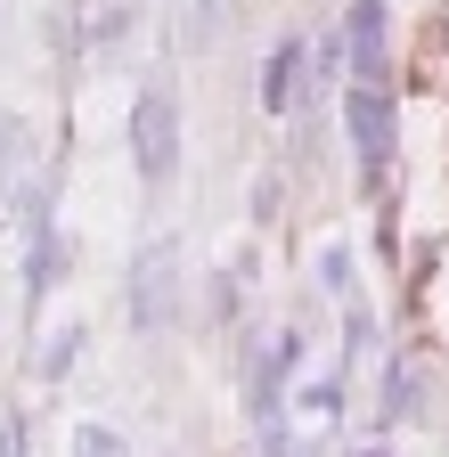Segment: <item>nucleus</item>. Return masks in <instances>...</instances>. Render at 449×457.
<instances>
[{
  "instance_id": "nucleus-1",
  "label": "nucleus",
  "mask_w": 449,
  "mask_h": 457,
  "mask_svg": "<svg viewBox=\"0 0 449 457\" xmlns=\"http://www.w3.org/2000/svg\"><path fill=\"white\" fill-rule=\"evenodd\" d=\"M131 163H139L147 188L172 180V163H180V98H172V82H139V98H131Z\"/></svg>"
},
{
  "instance_id": "nucleus-2",
  "label": "nucleus",
  "mask_w": 449,
  "mask_h": 457,
  "mask_svg": "<svg viewBox=\"0 0 449 457\" xmlns=\"http://www.w3.org/2000/svg\"><path fill=\"white\" fill-rule=\"evenodd\" d=\"M344 131H352V155H360V180H384V163H392V90L352 82L344 90Z\"/></svg>"
},
{
  "instance_id": "nucleus-3",
  "label": "nucleus",
  "mask_w": 449,
  "mask_h": 457,
  "mask_svg": "<svg viewBox=\"0 0 449 457\" xmlns=\"http://www.w3.org/2000/svg\"><path fill=\"white\" fill-rule=\"evenodd\" d=\"M172 262H180L172 237H155V245L139 253V278H131V295H123L139 335H163V327H172Z\"/></svg>"
},
{
  "instance_id": "nucleus-4",
  "label": "nucleus",
  "mask_w": 449,
  "mask_h": 457,
  "mask_svg": "<svg viewBox=\"0 0 449 457\" xmlns=\"http://www.w3.org/2000/svg\"><path fill=\"white\" fill-rule=\"evenodd\" d=\"M344 66H352V82H368V90H384V0H352V17H344Z\"/></svg>"
},
{
  "instance_id": "nucleus-5",
  "label": "nucleus",
  "mask_w": 449,
  "mask_h": 457,
  "mask_svg": "<svg viewBox=\"0 0 449 457\" xmlns=\"http://www.w3.org/2000/svg\"><path fill=\"white\" fill-rule=\"evenodd\" d=\"M295 368H303V335H278L270 360L254 368V425H262V433L287 417V376H295Z\"/></svg>"
},
{
  "instance_id": "nucleus-6",
  "label": "nucleus",
  "mask_w": 449,
  "mask_h": 457,
  "mask_svg": "<svg viewBox=\"0 0 449 457\" xmlns=\"http://www.w3.org/2000/svg\"><path fill=\"white\" fill-rule=\"evenodd\" d=\"M58 286V220H49V196L25 204V295L41 303Z\"/></svg>"
},
{
  "instance_id": "nucleus-7",
  "label": "nucleus",
  "mask_w": 449,
  "mask_h": 457,
  "mask_svg": "<svg viewBox=\"0 0 449 457\" xmlns=\"http://www.w3.org/2000/svg\"><path fill=\"white\" fill-rule=\"evenodd\" d=\"M303 57H311L303 33H287V41L270 49V66H262V114H287V106H295V90H303Z\"/></svg>"
},
{
  "instance_id": "nucleus-8",
  "label": "nucleus",
  "mask_w": 449,
  "mask_h": 457,
  "mask_svg": "<svg viewBox=\"0 0 449 457\" xmlns=\"http://www.w3.org/2000/svg\"><path fill=\"white\" fill-rule=\"evenodd\" d=\"M319 286L352 303V253H344V245H327V253H319Z\"/></svg>"
},
{
  "instance_id": "nucleus-9",
  "label": "nucleus",
  "mask_w": 449,
  "mask_h": 457,
  "mask_svg": "<svg viewBox=\"0 0 449 457\" xmlns=\"http://www.w3.org/2000/svg\"><path fill=\"white\" fill-rule=\"evenodd\" d=\"M82 360V327H66V335H49V352H41V376H66Z\"/></svg>"
},
{
  "instance_id": "nucleus-10",
  "label": "nucleus",
  "mask_w": 449,
  "mask_h": 457,
  "mask_svg": "<svg viewBox=\"0 0 449 457\" xmlns=\"http://www.w3.org/2000/svg\"><path fill=\"white\" fill-rule=\"evenodd\" d=\"M303 409L335 425V417H344V376H327V384H311V392H303Z\"/></svg>"
},
{
  "instance_id": "nucleus-11",
  "label": "nucleus",
  "mask_w": 449,
  "mask_h": 457,
  "mask_svg": "<svg viewBox=\"0 0 449 457\" xmlns=\"http://www.w3.org/2000/svg\"><path fill=\"white\" fill-rule=\"evenodd\" d=\"M74 457H131V449L106 433V425H82V433H74Z\"/></svg>"
},
{
  "instance_id": "nucleus-12",
  "label": "nucleus",
  "mask_w": 449,
  "mask_h": 457,
  "mask_svg": "<svg viewBox=\"0 0 449 457\" xmlns=\"http://www.w3.org/2000/svg\"><path fill=\"white\" fill-rule=\"evenodd\" d=\"M0 457H25V409H0Z\"/></svg>"
},
{
  "instance_id": "nucleus-13",
  "label": "nucleus",
  "mask_w": 449,
  "mask_h": 457,
  "mask_svg": "<svg viewBox=\"0 0 449 457\" xmlns=\"http://www.w3.org/2000/svg\"><path fill=\"white\" fill-rule=\"evenodd\" d=\"M262 457H295V441H287V425H270V433H262Z\"/></svg>"
},
{
  "instance_id": "nucleus-14",
  "label": "nucleus",
  "mask_w": 449,
  "mask_h": 457,
  "mask_svg": "<svg viewBox=\"0 0 449 457\" xmlns=\"http://www.w3.org/2000/svg\"><path fill=\"white\" fill-rule=\"evenodd\" d=\"M360 457H384V449H360Z\"/></svg>"
}]
</instances>
